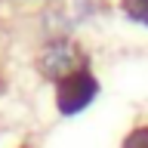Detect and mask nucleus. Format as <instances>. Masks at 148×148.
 Masks as SVG:
<instances>
[{"mask_svg":"<svg viewBox=\"0 0 148 148\" xmlns=\"http://www.w3.org/2000/svg\"><path fill=\"white\" fill-rule=\"evenodd\" d=\"M96 92H99V80L92 77V71L77 68L56 83V108L62 114H80L96 99Z\"/></svg>","mask_w":148,"mask_h":148,"instance_id":"nucleus-1","label":"nucleus"},{"mask_svg":"<svg viewBox=\"0 0 148 148\" xmlns=\"http://www.w3.org/2000/svg\"><path fill=\"white\" fill-rule=\"evenodd\" d=\"M40 71L59 83L65 74L77 71V49H74L68 40H56V43H49L43 53H40Z\"/></svg>","mask_w":148,"mask_h":148,"instance_id":"nucleus-2","label":"nucleus"},{"mask_svg":"<svg viewBox=\"0 0 148 148\" xmlns=\"http://www.w3.org/2000/svg\"><path fill=\"white\" fill-rule=\"evenodd\" d=\"M123 9H127L130 18H136V22L148 25V0H123Z\"/></svg>","mask_w":148,"mask_h":148,"instance_id":"nucleus-3","label":"nucleus"},{"mask_svg":"<svg viewBox=\"0 0 148 148\" xmlns=\"http://www.w3.org/2000/svg\"><path fill=\"white\" fill-rule=\"evenodd\" d=\"M123 148H148V127H136L123 139Z\"/></svg>","mask_w":148,"mask_h":148,"instance_id":"nucleus-4","label":"nucleus"}]
</instances>
